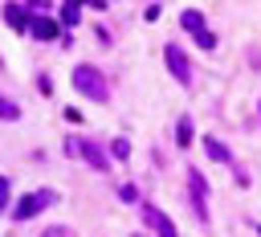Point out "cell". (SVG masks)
Instances as JSON below:
<instances>
[{
  "instance_id": "obj_1",
  "label": "cell",
  "mask_w": 261,
  "mask_h": 237,
  "mask_svg": "<svg viewBox=\"0 0 261 237\" xmlns=\"http://www.w3.org/2000/svg\"><path fill=\"white\" fill-rule=\"evenodd\" d=\"M73 86H77L86 98H94V102H106V94H110L106 78H102L94 65H77V69H73Z\"/></svg>"
},
{
  "instance_id": "obj_2",
  "label": "cell",
  "mask_w": 261,
  "mask_h": 237,
  "mask_svg": "<svg viewBox=\"0 0 261 237\" xmlns=\"http://www.w3.org/2000/svg\"><path fill=\"white\" fill-rule=\"evenodd\" d=\"M49 204H57V192H53V188H37V192H29V196L12 208V217H16V221H29V217L45 212Z\"/></svg>"
},
{
  "instance_id": "obj_3",
  "label": "cell",
  "mask_w": 261,
  "mask_h": 237,
  "mask_svg": "<svg viewBox=\"0 0 261 237\" xmlns=\"http://www.w3.org/2000/svg\"><path fill=\"white\" fill-rule=\"evenodd\" d=\"M188 192H192V208H196V217L208 221V184H204V176H200L196 168L188 172Z\"/></svg>"
},
{
  "instance_id": "obj_4",
  "label": "cell",
  "mask_w": 261,
  "mask_h": 237,
  "mask_svg": "<svg viewBox=\"0 0 261 237\" xmlns=\"http://www.w3.org/2000/svg\"><path fill=\"white\" fill-rule=\"evenodd\" d=\"M163 57H167V65H171V78L188 86V82H192V61H188V53H184L179 45H167V49H163Z\"/></svg>"
},
{
  "instance_id": "obj_5",
  "label": "cell",
  "mask_w": 261,
  "mask_h": 237,
  "mask_svg": "<svg viewBox=\"0 0 261 237\" xmlns=\"http://www.w3.org/2000/svg\"><path fill=\"white\" fill-rule=\"evenodd\" d=\"M69 151L86 155V159H90V168H98V172H110V159H106V151H102L98 143H90V139H73V143H69Z\"/></svg>"
},
{
  "instance_id": "obj_6",
  "label": "cell",
  "mask_w": 261,
  "mask_h": 237,
  "mask_svg": "<svg viewBox=\"0 0 261 237\" xmlns=\"http://www.w3.org/2000/svg\"><path fill=\"white\" fill-rule=\"evenodd\" d=\"M143 217H147V225L155 229V237H179V233H175V225H171V217H167V212H159L155 204H147V208H143Z\"/></svg>"
},
{
  "instance_id": "obj_7",
  "label": "cell",
  "mask_w": 261,
  "mask_h": 237,
  "mask_svg": "<svg viewBox=\"0 0 261 237\" xmlns=\"http://www.w3.org/2000/svg\"><path fill=\"white\" fill-rule=\"evenodd\" d=\"M29 33H33L37 41H53V37H57L61 29H57V25L49 20V16H29Z\"/></svg>"
},
{
  "instance_id": "obj_8",
  "label": "cell",
  "mask_w": 261,
  "mask_h": 237,
  "mask_svg": "<svg viewBox=\"0 0 261 237\" xmlns=\"http://www.w3.org/2000/svg\"><path fill=\"white\" fill-rule=\"evenodd\" d=\"M204 151H208V155H212L216 163H232V151H228V147H224L220 139H212V135L204 139Z\"/></svg>"
},
{
  "instance_id": "obj_9",
  "label": "cell",
  "mask_w": 261,
  "mask_h": 237,
  "mask_svg": "<svg viewBox=\"0 0 261 237\" xmlns=\"http://www.w3.org/2000/svg\"><path fill=\"white\" fill-rule=\"evenodd\" d=\"M4 20H8L12 29H29V16H24V8H16V4L4 8Z\"/></svg>"
},
{
  "instance_id": "obj_10",
  "label": "cell",
  "mask_w": 261,
  "mask_h": 237,
  "mask_svg": "<svg viewBox=\"0 0 261 237\" xmlns=\"http://www.w3.org/2000/svg\"><path fill=\"white\" fill-rule=\"evenodd\" d=\"M179 20H184V29H188V33H204V16H200L196 8H188Z\"/></svg>"
},
{
  "instance_id": "obj_11",
  "label": "cell",
  "mask_w": 261,
  "mask_h": 237,
  "mask_svg": "<svg viewBox=\"0 0 261 237\" xmlns=\"http://www.w3.org/2000/svg\"><path fill=\"white\" fill-rule=\"evenodd\" d=\"M175 143H179V147H188V143H192V118H188V114H184V118H179V127H175Z\"/></svg>"
},
{
  "instance_id": "obj_12",
  "label": "cell",
  "mask_w": 261,
  "mask_h": 237,
  "mask_svg": "<svg viewBox=\"0 0 261 237\" xmlns=\"http://www.w3.org/2000/svg\"><path fill=\"white\" fill-rule=\"evenodd\" d=\"M61 20H65V29L77 25V20H82V8H77V4H65V8H61Z\"/></svg>"
},
{
  "instance_id": "obj_13",
  "label": "cell",
  "mask_w": 261,
  "mask_h": 237,
  "mask_svg": "<svg viewBox=\"0 0 261 237\" xmlns=\"http://www.w3.org/2000/svg\"><path fill=\"white\" fill-rule=\"evenodd\" d=\"M110 155H114V159H126V155H130V143H126V139H114V143H110Z\"/></svg>"
},
{
  "instance_id": "obj_14",
  "label": "cell",
  "mask_w": 261,
  "mask_h": 237,
  "mask_svg": "<svg viewBox=\"0 0 261 237\" xmlns=\"http://www.w3.org/2000/svg\"><path fill=\"white\" fill-rule=\"evenodd\" d=\"M16 114H20V106L8 102V98H0V118H16Z\"/></svg>"
},
{
  "instance_id": "obj_15",
  "label": "cell",
  "mask_w": 261,
  "mask_h": 237,
  "mask_svg": "<svg viewBox=\"0 0 261 237\" xmlns=\"http://www.w3.org/2000/svg\"><path fill=\"white\" fill-rule=\"evenodd\" d=\"M196 41H200V49H212V45H216V37H212L208 29H204V33H196Z\"/></svg>"
},
{
  "instance_id": "obj_16",
  "label": "cell",
  "mask_w": 261,
  "mask_h": 237,
  "mask_svg": "<svg viewBox=\"0 0 261 237\" xmlns=\"http://www.w3.org/2000/svg\"><path fill=\"white\" fill-rule=\"evenodd\" d=\"M118 192H122V200H139V188H135V184H122Z\"/></svg>"
},
{
  "instance_id": "obj_17",
  "label": "cell",
  "mask_w": 261,
  "mask_h": 237,
  "mask_svg": "<svg viewBox=\"0 0 261 237\" xmlns=\"http://www.w3.org/2000/svg\"><path fill=\"white\" fill-rule=\"evenodd\" d=\"M4 208H8V180L0 176V212H4Z\"/></svg>"
}]
</instances>
